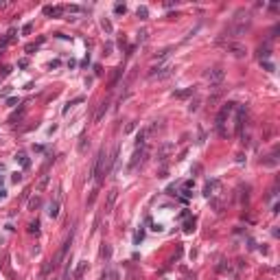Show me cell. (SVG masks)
Returning <instances> with one entry per match:
<instances>
[{"label":"cell","mask_w":280,"mask_h":280,"mask_svg":"<svg viewBox=\"0 0 280 280\" xmlns=\"http://www.w3.org/2000/svg\"><path fill=\"white\" fill-rule=\"evenodd\" d=\"M116 158H118V147L114 149V153H112V156L105 153V149H101V151H98V156H96V160H94V166H92V175H94L96 184H101V182H103V177L110 175V171H112Z\"/></svg>","instance_id":"cell-1"},{"label":"cell","mask_w":280,"mask_h":280,"mask_svg":"<svg viewBox=\"0 0 280 280\" xmlns=\"http://www.w3.org/2000/svg\"><path fill=\"white\" fill-rule=\"evenodd\" d=\"M249 29V13L247 11H236L234 15V22H232V31H230V37H241L245 31Z\"/></svg>","instance_id":"cell-2"},{"label":"cell","mask_w":280,"mask_h":280,"mask_svg":"<svg viewBox=\"0 0 280 280\" xmlns=\"http://www.w3.org/2000/svg\"><path fill=\"white\" fill-rule=\"evenodd\" d=\"M203 77H206V81L210 83V88H219L225 79V72L223 68H212V70H206L203 72Z\"/></svg>","instance_id":"cell-3"},{"label":"cell","mask_w":280,"mask_h":280,"mask_svg":"<svg viewBox=\"0 0 280 280\" xmlns=\"http://www.w3.org/2000/svg\"><path fill=\"white\" fill-rule=\"evenodd\" d=\"M234 107H236V103H225L223 107H221V112H219V116H217V132L221 134V136H225V132H223V123H225V118L230 116L232 112H234Z\"/></svg>","instance_id":"cell-4"},{"label":"cell","mask_w":280,"mask_h":280,"mask_svg":"<svg viewBox=\"0 0 280 280\" xmlns=\"http://www.w3.org/2000/svg\"><path fill=\"white\" fill-rule=\"evenodd\" d=\"M173 66H162V68H151L149 70V79H166L171 77Z\"/></svg>","instance_id":"cell-5"},{"label":"cell","mask_w":280,"mask_h":280,"mask_svg":"<svg viewBox=\"0 0 280 280\" xmlns=\"http://www.w3.org/2000/svg\"><path fill=\"white\" fill-rule=\"evenodd\" d=\"M236 110V134L241 136L243 134V123H245V114H247V107L241 105V107H234Z\"/></svg>","instance_id":"cell-6"},{"label":"cell","mask_w":280,"mask_h":280,"mask_svg":"<svg viewBox=\"0 0 280 280\" xmlns=\"http://www.w3.org/2000/svg\"><path fill=\"white\" fill-rule=\"evenodd\" d=\"M225 48L230 50V53H232L234 57H243V55L247 53V48H245L243 44H236V42H228V44H225Z\"/></svg>","instance_id":"cell-7"},{"label":"cell","mask_w":280,"mask_h":280,"mask_svg":"<svg viewBox=\"0 0 280 280\" xmlns=\"http://www.w3.org/2000/svg\"><path fill=\"white\" fill-rule=\"evenodd\" d=\"M219 188H221V182H219V180H210L206 186H203V195H206V197H212V195H217L215 190H219Z\"/></svg>","instance_id":"cell-8"},{"label":"cell","mask_w":280,"mask_h":280,"mask_svg":"<svg viewBox=\"0 0 280 280\" xmlns=\"http://www.w3.org/2000/svg\"><path fill=\"white\" fill-rule=\"evenodd\" d=\"M116 197H118V188H112V190L107 193V206H105V212H112L114 203H116Z\"/></svg>","instance_id":"cell-9"},{"label":"cell","mask_w":280,"mask_h":280,"mask_svg":"<svg viewBox=\"0 0 280 280\" xmlns=\"http://www.w3.org/2000/svg\"><path fill=\"white\" fill-rule=\"evenodd\" d=\"M57 215H59V199H53L48 203V217L50 219H57Z\"/></svg>","instance_id":"cell-10"},{"label":"cell","mask_w":280,"mask_h":280,"mask_svg":"<svg viewBox=\"0 0 280 280\" xmlns=\"http://www.w3.org/2000/svg\"><path fill=\"white\" fill-rule=\"evenodd\" d=\"M44 13L50 18H59L64 13V7H44Z\"/></svg>","instance_id":"cell-11"},{"label":"cell","mask_w":280,"mask_h":280,"mask_svg":"<svg viewBox=\"0 0 280 280\" xmlns=\"http://www.w3.org/2000/svg\"><path fill=\"white\" fill-rule=\"evenodd\" d=\"M110 110V103L105 101V103H101V107H98V112H96V116H94V123H101V118L105 116V112Z\"/></svg>","instance_id":"cell-12"},{"label":"cell","mask_w":280,"mask_h":280,"mask_svg":"<svg viewBox=\"0 0 280 280\" xmlns=\"http://www.w3.org/2000/svg\"><path fill=\"white\" fill-rule=\"evenodd\" d=\"M42 206V199H40V195H35V197H31L29 199V210H37Z\"/></svg>","instance_id":"cell-13"},{"label":"cell","mask_w":280,"mask_h":280,"mask_svg":"<svg viewBox=\"0 0 280 280\" xmlns=\"http://www.w3.org/2000/svg\"><path fill=\"white\" fill-rule=\"evenodd\" d=\"M15 160H18V162H20V164H22L24 169H27V166H31V160L27 158V153H22V151H20V153L15 156Z\"/></svg>","instance_id":"cell-14"},{"label":"cell","mask_w":280,"mask_h":280,"mask_svg":"<svg viewBox=\"0 0 280 280\" xmlns=\"http://www.w3.org/2000/svg\"><path fill=\"white\" fill-rule=\"evenodd\" d=\"M190 94H195V88H188V90H182V92H175L177 98H186V96H190Z\"/></svg>","instance_id":"cell-15"},{"label":"cell","mask_w":280,"mask_h":280,"mask_svg":"<svg viewBox=\"0 0 280 280\" xmlns=\"http://www.w3.org/2000/svg\"><path fill=\"white\" fill-rule=\"evenodd\" d=\"M144 136H147V132H144V129H140V132H138V136H136V144H138V147H144Z\"/></svg>","instance_id":"cell-16"},{"label":"cell","mask_w":280,"mask_h":280,"mask_svg":"<svg viewBox=\"0 0 280 280\" xmlns=\"http://www.w3.org/2000/svg\"><path fill=\"white\" fill-rule=\"evenodd\" d=\"M29 232H31V234H40V221H37V219H35L33 223H29Z\"/></svg>","instance_id":"cell-17"},{"label":"cell","mask_w":280,"mask_h":280,"mask_svg":"<svg viewBox=\"0 0 280 280\" xmlns=\"http://www.w3.org/2000/svg\"><path fill=\"white\" fill-rule=\"evenodd\" d=\"M171 149H173V144H171V142H166V144H164V147H162V151H160V160H162V162H164V160H166V158H164V156H166V153H169V151H171Z\"/></svg>","instance_id":"cell-18"},{"label":"cell","mask_w":280,"mask_h":280,"mask_svg":"<svg viewBox=\"0 0 280 280\" xmlns=\"http://www.w3.org/2000/svg\"><path fill=\"white\" fill-rule=\"evenodd\" d=\"M46 186H48V175H46V173H44V175H42V180H40V184H37V190H40V193H42V190H44V188H46Z\"/></svg>","instance_id":"cell-19"},{"label":"cell","mask_w":280,"mask_h":280,"mask_svg":"<svg viewBox=\"0 0 280 280\" xmlns=\"http://www.w3.org/2000/svg\"><path fill=\"white\" fill-rule=\"evenodd\" d=\"M86 265H88L86 261H81V263H79V267H77V271H74V278H77V280H81V274H83V269H86Z\"/></svg>","instance_id":"cell-20"},{"label":"cell","mask_w":280,"mask_h":280,"mask_svg":"<svg viewBox=\"0 0 280 280\" xmlns=\"http://www.w3.org/2000/svg\"><path fill=\"white\" fill-rule=\"evenodd\" d=\"M138 18H140V20H147V18H149V9H147V7H138Z\"/></svg>","instance_id":"cell-21"},{"label":"cell","mask_w":280,"mask_h":280,"mask_svg":"<svg viewBox=\"0 0 280 280\" xmlns=\"http://www.w3.org/2000/svg\"><path fill=\"white\" fill-rule=\"evenodd\" d=\"M103 29H105V33H107V35L114 31V29H112V22H110L107 18H103Z\"/></svg>","instance_id":"cell-22"},{"label":"cell","mask_w":280,"mask_h":280,"mask_svg":"<svg viewBox=\"0 0 280 280\" xmlns=\"http://www.w3.org/2000/svg\"><path fill=\"white\" fill-rule=\"evenodd\" d=\"M125 11H127L125 5H116V7H114V13H116V15H125Z\"/></svg>","instance_id":"cell-23"},{"label":"cell","mask_w":280,"mask_h":280,"mask_svg":"<svg viewBox=\"0 0 280 280\" xmlns=\"http://www.w3.org/2000/svg\"><path fill=\"white\" fill-rule=\"evenodd\" d=\"M263 164H265V166H276V164H278V160H276L274 156H269V160H263Z\"/></svg>","instance_id":"cell-24"},{"label":"cell","mask_w":280,"mask_h":280,"mask_svg":"<svg viewBox=\"0 0 280 280\" xmlns=\"http://www.w3.org/2000/svg\"><path fill=\"white\" fill-rule=\"evenodd\" d=\"M110 256H112V247H110V245H105V247H103V258H105V261H110Z\"/></svg>","instance_id":"cell-25"},{"label":"cell","mask_w":280,"mask_h":280,"mask_svg":"<svg viewBox=\"0 0 280 280\" xmlns=\"http://www.w3.org/2000/svg\"><path fill=\"white\" fill-rule=\"evenodd\" d=\"M86 147H88V138H86V136H81V142H79V151H81V153L86 151Z\"/></svg>","instance_id":"cell-26"},{"label":"cell","mask_w":280,"mask_h":280,"mask_svg":"<svg viewBox=\"0 0 280 280\" xmlns=\"http://www.w3.org/2000/svg\"><path fill=\"white\" fill-rule=\"evenodd\" d=\"M31 31H33V24H31V22H29V24H24V27H22V33H24V35H29Z\"/></svg>","instance_id":"cell-27"},{"label":"cell","mask_w":280,"mask_h":280,"mask_svg":"<svg viewBox=\"0 0 280 280\" xmlns=\"http://www.w3.org/2000/svg\"><path fill=\"white\" fill-rule=\"evenodd\" d=\"M261 64H263V68H265L267 72H274V64H271V61H261Z\"/></svg>","instance_id":"cell-28"},{"label":"cell","mask_w":280,"mask_h":280,"mask_svg":"<svg viewBox=\"0 0 280 280\" xmlns=\"http://www.w3.org/2000/svg\"><path fill=\"white\" fill-rule=\"evenodd\" d=\"M197 107H199V98H195V103L188 105V112H197Z\"/></svg>","instance_id":"cell-29"},{"label":"cell","mask_w":280,"mask_h":280,"mask_svg":"<svg viewBox=\"0 0 280 280\" xmlns=\"http://www.w3.org/2000/svg\"><path fill=\"white\" fill-rule=\"evenodd\" d=\"M20 180H22V173H18V171H15V173L11 175V182H15V184H18Z\"/></svg>","instance_id":"cell-30"},{"label":"cell","mask_w":280,"mask_h":280,"mask_svg":"<svg viewBox=\"0 0 280 280\" xmlns=\"http://www.w3.org/2000/svg\"><path fill=\"white\" fill-rule=\"evenodd\" d=\"M184 230H186V232H193V230H195V221H188Z\"/></svg>","instance_id":"cell-31"},{"label":"cell","mask_w":280,"mask_h":280,"mask_svg":"<svg viewBox=\"0 0 280 280\" xmlns=\"http://www.w3.org/2000/svg\"><path fill=\"white\" fill-rule=\"evenodd\" d=\"M138 35H140V37H138V42H147V31H140Z\"/></svg>","instance_id":"cell-32"},{"label":"cell","mask_w":280,"mask_h":280,"mask_svg":"<svg viewBox=\"0 0 280 280\" xmlns=\"http://www.w3.org/2000/svg\"><path fill=\"white\" fill-rule=\"evenodd\" d=\"M68 11H72V13H79V11H81V7H77V5H72V7H68Z\"/></svg>","instance_id":"cell-33"},{"label":"cell","mask_w":280,"mask_h":280,"mask_svg":"<svg viewBox=\"0 0 280 280\" xmlns=\"http://www.w3.org/2000/svg\"><path fill=\"white\" fill-rule=\"evenodd\" d=\"M142 236H144V232H142V230H138V234H136V243H140V241H142Z\"/></svg>","instance_id":"cell-34"},{"label":"cell","mask_w":280,"mask_h":280,"mask_svg":"<svg viewBox=\"0 0 280 280\" xmlns=\"http://www.w3.org/2000/svg\"><path fill=\"white\" fill-rule=\"evenodd\" d=\"M151 230H153V232H162V225H160V223H153V228H151Z\"/></svg>","instance_id":"cell-35"},{"label":"cell","mask_w":280,"mask_h":280,"mask_svg":"<svg viewBox=\"0 0 280 280\" xmlns=\"http://www.w3.org/2000/svg\"><path fill=\"white\" fill-rule=\"evenodd\" d=\"M9 72H11V68L7 66V68H2V72H0V74H2V77H7V74H9Z\"/></svg>","instance_id":"cell-36"},{"label":"cell","mask_w":280,"mask_h":280,"mask_svg":"<svg viewBox=\"0 0 280 280\" xmlns=\"http://www.w3.org/2000/svg\"><path fill=\"white\" fill-rule=\"evenodd\" d=\"M5 197H7V190H5V188H0V201H2Z\"/></svg>","instance_id":"cell-37"},{"label":"cell","mask_w":280,"mask_h":280,"mask_svg":"<svg viewBox=\"0 0 280 280\" xmlns=\"http://www.w3.org/2000/svg\"><path fill=\"white\" fill-rule=\"evenodd\" d=\"M0 171H2V164H0Z\"/></svg>","instance_id":"cell-38"}]
</instances>
